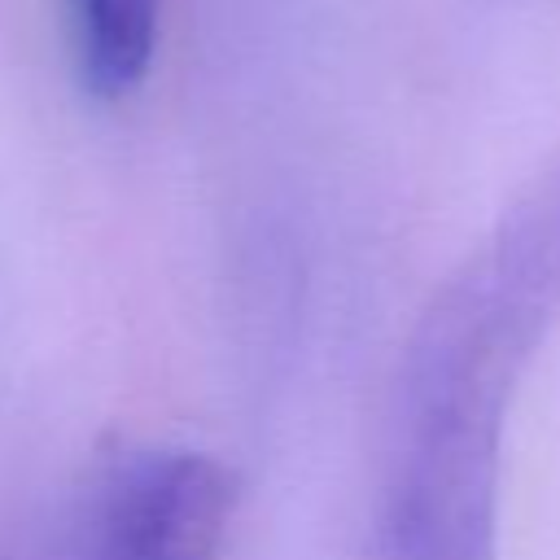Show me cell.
<instances>
[{"mask_svg":"<svg viewBox=\"0 0 560 560\" xmlns=\"http://www.w3.org/2000/svg\"><path fill=\"white\" fill-rule=\"evenodd\" d=\"M499 407L402 416L385 499L389 560H494Z\"/></svg>","mask_w":560,"mask_h":560,"instance_id":"cell-1","label":"cell"},{"mask_svg":"<svg viewBox=\"0 0 560 560\" xmlns=\"http://www.w3.org/2000/svg\"><path fill=\"white\" fill-rule=\"evenodd\" d=\"M241 499L236 472L206 451H144L109 481L105 560H214Z\"/></svg>","mask_w":560,"mask_h":560,"instance_id":"cell-2","label":"cell"},{"mask_svg":"<svg viewBox=\"0 0 560 560\" xmlns=\"http://www.w3.org/2000/svg\"><path fill=\"white\" fill-rule=\"evenodd\" d=\"M472 262L508 350L529 363L560 315V149L521 184Z\"/></svg>","mask_w":560,"mask_h":560,"instance_id":"cell-3","label":"cell"},{"mask_svg":"<svg viewBox=\"0 0 560 560\" xmlns=\"http://www.w3.org/2000/svg\"><path fill=\"white\" fill-rule=\"evenodd\" d=\"M79 83L101 101L136 92L158 52L162 0H66Z\"/></svg>","mask_w":560,"mask_h":560,"instance_id":"cell-4","label":"cell"}]
</instances>
